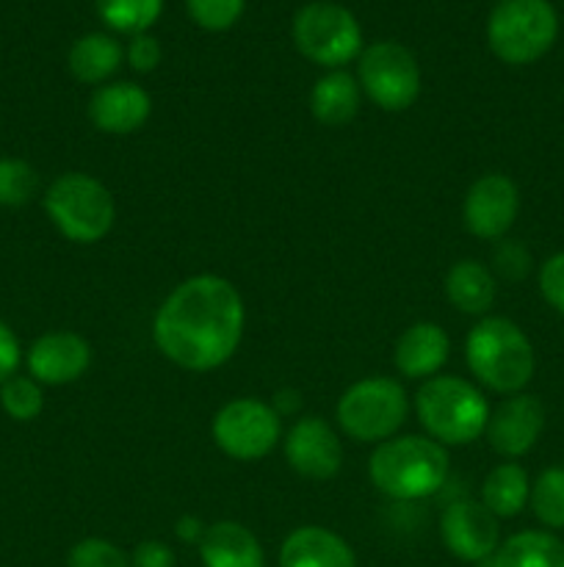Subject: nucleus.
Returning <instances> with one entry per match:
<instances>
[{
    "mask_svg": "<svg viewBox=\"0 0 564 567\" xmlns=\"http://www.w3.org/2000/svg\"><path fill=\"white\" fill-rule=\"evenodd\" d=\"M464 360H468L470 374L481 385L503 396L523 393L536 369L529 336L503 316H484L470 327L468 341H464Z\"/></svg>",
    "mask_w": 564,
    "mask_h": 567,
    "instance_id": "3",
    "label": "nucleus"
},
{
    "mask_svg": "<svg viewBox=\"0 0 564 567\" xmlns=\"http://www.w3.org/2000/svg\"><path fill=\"white\" fill-rule=\"evenodd\" d=\"M540 293L558 316H564V252L551 255L540 266Z\"/></svg>",
    "mask_w": 564,
    "mask_h": 567,
    "instance_id": "31",
    "label": "nucleus"
},
{
    "mask_svg": "<svg viewBox=\"0 0 564 567\" xmlns=\"http://www.w3.org/2000/svg\"><path fill=\"white\" fill-rule=\"evenodd\" d=\"M39 194V172L22 158H0V208H22Z\"/></svg>",
    "mask_w": 564,
    "mask_h": 567,
    "instance_id": "28",
    "label": "nucleus"
},
{
    "mask_svg": "<svg viewBox=\"0 0 564 567\" xmlns=\"http://www.w3.org/2000/svg\"><path fill=\"white\" fill-rule=\"evenodd\" d=\"M20 363H22L20 338L14 336V330H11L6 321H0V385L17 374Z\"/></svg>",
    "mask_w": 564,
    "mask_h": 567,
    "instance_id": "35",
    "label": "nucleus"
},
{
    "mask_svg": "<svg viewBox=\"0 0 564 567\" xmlns=\"http://www.w3.org/2000/svg\"><path fill=\"white\" fill-rule=\"evenodd\" d=\"M199 559L205 567H265L263 546L238 520L210 524L199 543Z\"/></svg>",
    "mask_w": 564,
    "mask_h": 567,
    "instance_id": "19",
    "label": "nucleus"
},
{
    "mask_svg": "<svg viewBox=\"0 0 564 567\" xmlns=\"http://www.w3.org/2000/svg\"><path fill=\"white\" fill-rule=\"evenodd\" d=\"M175 551L164 540H142L130 554V567H175Z\"/></svg>",
    "mask_w": 564,
    "mask_h": 567,
    "instance_id": "34",
    "label": "nucleus"
},
{
    "mask_svg": "<svg viewBox=\"0 0 564 567\" xmlns=\"http://www.w3.org/2000/svg\"><path fill=\"white\" fill-rule=\"evenodd\" d=\"M247 0H186L188 17L205 31H227L243 14Z\"/></svg>",
    "mask_w": 564,
    "mask_h": 567,
    "instance_id": "30",
    "label": "nucleus"
},
{
    "mask_svg": "<svg viewBox=\"0 0 564 567\" xmlns=\"http://www.w3.org/2000/svg\"><path fill=\"white\" fill-rule=\"evenodd\" d=\"M125 50L108 33H86L70 48V72L75 81L103 86L122 66Z\"/></svg>",
    "mask_w": 564,
    "mask_h": 567,
    "instance_id": "22",
    "label": "nucleus"
},
{
    "mask_svg": "<svg viewBox=\"0 0 564 567\" xmlns=\"http://www.w3.org/2000/svg\"><path fill=\"white\" fill-rule=\"evenodd\" d=\"M531 509L545 529H564V468H545L531 482Z\"/></svg>",
    "mask_w": 564,
    "mask_h": 567,
    "instance_id": "26",
    "label": "nucleus"
},
{
    "mask_svg": "<svg viewBox=\"0 0 564 567\" xmlns=\"http://www.w3.org/2000/svg\"><path fill=\"white\" fill-rule=\"evenodd\" d=\"M205 529H208V526H205L199 518H194V515H182V518L175 524V535L180 537L182 543H197V546L202 543Z\"/></svg>",
    "mask_w": 564,
    "mask_h": 567,
    "instance_id": "36",
    "label": "nucleus"
},
{
    "mask_svg": "<svg viewBox=\"0 0 564 567\" xmlns=\"http://www.w3.org/2000/svg\"><path fill=\"white\" fill-rule=\"evenodd\" d=\"M282 452H285L288 465L299 476L313 482L332 480L343 465L341 435L321 415L296 419V424L288 430L285 441H282Z\"/></svg>",
    "mask_w": 564,
    "mask_h": 567,
    "instance_id": "13",
    "label": "nucleus"
},
{
    "mask_svg": "<svg viewBox=\"0 0 564 567\" xmlns=\"http://www.w3.org/2000/svg\"><path fill=\"white\" fill-rule=\"evenodd\" d=\"M558 37V17L551 0H498L487 20V42L503 64L540 61Z\"/></svg>",
    "mask_w": 564,
    "mask_h": 567,
    "instance_id": "6",
    "label": "nucleus"
},
{
    "mask_svg": "<svg viewBox=\"0 0 564 567\" xmlns=\"http://www.w3.org/2000/svg\"><path fill=\"white\" fill-rule=\"evenodd\" d=\"M451 358V338L435 321H415L398 336L393 363L407 380H431Z\"/></svg>",
    "mask_w": 564,
    "mask_h": 567,
    "instance_id": "17",
    "label": "nucleus"
},
{
    "mask_svg": "<svg viewBox=\"0 0 564 567\" xmlns=\"http://www.w3.org/2000/svg\"><path fill=\"white\" fill-rule=\"evenodd\" d=\"M490 563L492 567H564V543L551 532L525 529L506 537Z\"/></svg>",
    "mask_w": 564,
    "mask_h": 567,
    "instance_id": "23",
    "label": "nucleus"
},
{
    "mask_svg": "<svg viewBox=\"0 0 564 567\" xmlns=\"http://www.w3.org/2000/svg\"><path fill=\"white\" fill-rule=\"evenodd\" d=\"M542 430H545V404L531 393H512L495 410H490L484 435L492 452L506 460H518L536 446Z\"/></svg>",
    "mask_w": 564,
    "mask_h": 567,
    "instance_id": "14",
    "label": "nucleus"
},
{
    "mask_svg": "<svg viewBox=\"0 0 564 567\" xmlns=\"http://www.w3.org/2000/svg\"><path fill=\"white\" fill-rule=\"evenodd\" d=\"M213 443L238 463L263 460L282 437V415L260 399H232L213 415Z\"/></svg>",
    "mask_w": 564,
    "mask_h": 567,
    "instance_id": "9",
    "label": "nucleus"
},
{
    "mask_svg": "<svg viewBox=\"0 0 564 567\" xmlns=\"http://www.w3.org/2000/svg\"><path fill=\"white\" fill-rule=\"evenodd\" d=\"M495 269L501 271L506 280H523L531 269V255L523 244L518 241H498L495 247Z\"/></svg>",
    "mask_w": 564,
    "mask_h": 567,
    "instance_id": "32",
    "label": "nucleus"
},
{
    "mask_svg": "<svg viewBox=\"0 0 564 567\" xmlns=\"http://www.w3.org/2000/svg\"><path fill=\"white\" fill-rule=\"evenodd\" d=\"M531 496V480L525 474L523 465L518 463H501L487 474L484 485H481L479 502L495 515L498 520L514 518L525 509Z\"/></svg>",
    "mask_w": 564,
    "mask_h": 567,
    "instance_id": "24",
    "label": "nucleus"
},
{
    "mask_svg": "<svg viewBox=\"0 0 564 567\" xmlns=\"http://www.w3.org/2000/svg\"><path fill=\"white\" fill-rule=\"evenodd\" d=\"M0 408L6 410L9 419L20 421V424L39 419L44 410L42 385H39L31 374H14L11 380H6L3 385H0Z\"/></svg>",
    "mask_w": 564,
    "mask_h": 567,
    "instance_id": "27",
    "label": "nucleus"
},
{
    "mask_svg": "<svg viewBox=\"0 0 564 567\" xmlns=\"http://www.w3.org/2000/svg\"><path fill=\"white\" fill-rule=\"evenodd\" d=\"M440 535L459 563H487L501 546L498 518L476 498H462L442 509Z\"/></svg>",
    "mask_w": 564,
    "mask_h": 567,
    "instance_id": "12",
    "label": "nucleus"
},
{
    "mask_svg": "<svg viewBox=\"0 0 564 567\" xmlns=\"http://www.w3.org/2000/svg\"><path fill=\"white\" fill-rule=\"evenodd\" d=\"M446 297L459 313L484 319L492 305H495L498 280L490 266H484L481 260H457L446 275Z\"/></svg>",
    "mask_w": 564,
    "mask_h": 567,
    "instance_id": "20",
    "label": "nucleus"
},
{
    "mask_svg": "<svg viewBox=\"0 0 564 567\" xmlns=\"http://www.w3.org/2000/svg\"><path fill=\"white\" fill-rule=\"evenodd\" d=\"M153 114V97L147 89L133 81L103 83L94 89L88 100V120L100 133L108 136H127L144 127Z\"/></svg>",
    "mask_w": 564,
    "mask_h": 567,
    "instance_id": "16",
    "label": "nucleus"
},
{
    "mask_svg": "<svg viewBox=\"0 0 564 567\" xmlns=\"http://www.w3.org/2000/svg\"><path fill=\"white\" fill-rule=\"evenodd\" d=\"M44 214L55 230L72 244H97L116 221V203L105 183L86 172H66L55 177L42 197Z\"/></svg>",
    "mask_w": 564,
    "mask_h": 567,
    "instance_id": "5",
    "label": "nucleus"
},
{
    "mask_svg": "<svg viewBox=\"0 0 564 567\" xmlns=\"http://www.w3.org/2000/svg\"><path fill=\"white\" fill-rule=\"evenodd\" d=\"M164 11V0H97V14L111 31L147 33Z\"/></svg>",
    "mask_w": 564,
    "mask_h": 567,
    "instance_id": "25",
    "label": "nucleus"
},
{
    "mask_svg": "<svg viewBox=\"0 0 564 567\" xmlns=\"http://www.w3.org/2000/svg\"><path fill=\"white\" fill-rule=\"evenodd\" d=\"M28 374L39 385H70L92 365V347L72 330H53L39 336L28 349Z\"/></svg>",
    "mask_w": 564,
    "mask_h": 567,
    "instance_id": "15",
    "label": "nucleus"
},
{
    "mask_svg": "<svg viewBox=\"0 0 564 567\" xmlns=\"http://www.w3.org/2000/svg\"><path fill=\"white\" fill-rule=\"evenodd\" d=\"M66 567H130V557L105 537H86L70 548Z\"/></svg>",
    "mask_w": 564,
    "mask_h": 567,
    "instance_id": "29",
    "label": "nucleus"
},
{
    "mask_svg": "<svg viewBox=\"0 0 564 567\" xmlns=\"http://www.w3.org/2000/svg\"><path fill=\"white\" fill-rule=\"evenodd\" d=\"M247 324L243 297L227 277L194 275L158 305L153 341L177 369L213 371L238 352Z\"/></svg>",
    "mask_w": 564,
    "mask_h": 567,
    "instance_id": "1",
    "label": "nucleus"
},
{
    "mask_svg": "<svg viewBox=\"0 0 564 567\" xmlns=\"http://www.w3.org/2000/svg\"><path fill=\"white\" fill-rule=\"evenodd\" d=\"M293 42L313 64L341 70L343 64L363 53V28L346 6L307 3L293 17Z\"/></svg>",
    "mask_w": 564,
    "mask_h": 567,
    "instance_id": "8",
    "label": "nucleus"
},
{
    "mask_svg": "<svg viewBox=\"0 0 564 567\" xmlns=\"http://www.w3.org/2000/svg\"><path fill=\"white\" fill-rule=\"evenodd\" d=\"M359 89L382 111H407L420 94V66L398 42H374L359 53Z\"/></svg>",
    "mask_w": 564,
    "mask_h": 567,
    "instance_id": "10",
    "label": "nucleus"
},
{
    "mask_svg": "<svg viewBox=\"0 0 564 567\" xmlns=\"http://www.w3.org/2000/svg\"><path fill=\"white\" fill-rule=\"evenodd\" d=\"M160 55H164V50L153 33H136L127 44V64L136 72H153L160 64Z\"/></svg>",
    "mask_w": 564,
    "mask_h": 567,
    "instance_id": "33",
    "label": "nucleus"
},
{
    "mask_svg": "<svg viewBox=\"0 0 564 567\" xmlns=\"http://www.w3.org/2000/svg\"><path fill=\"white\" fill-rule=\"evenodd\" d=\"M359 103H363V89L346 70H330L315 81L310 92V111L326 127L348 125L359 114Z\"/></svg>",
    "mask_w": 564,
    "mask_h": 567,
    "instance_id": "21",
    "label": "nucleus"
},
{
    "mask_svg": "<svg viewBox=\"0 0 564 567\" xmlns=\"http://www.w3.org/2000/svg\"><path fill=\"white\" fill-rule=\"evenodd\" d=\"M520 214L518 183L501 172L481 175L468 188L462 203V221L470 236L481 241H501L512 230Z\"/></svg>",
    "mask_w": 564,
    "mask_h": 567,
    "instance_id": "11",
    "label": "nucleus"
},
{
    "mask_svg": "<svg viewBox=\"0 0 564 567\" xmlns=\"http://www.w3.org/2000/svg\"><path fill=\"white\" fill-rule=\"evenodd\" d=\"M415 413L426 435L440 446H470L490 421V404L473 382L462 377L437 374L415 393Z\"/></svg>",
    "mask_w": 564,
    "mask_h": 567,
    "instance_id": "4",
    "label": "nucleus"
},
{
    "mask_svg": "<svg viewBox=\"0 0 564 567\" xmlns=\"http://www.w3.org/2000/svg\"><path fill=\"white\" fill-rule=\"evenodd\" d=\"M280 567H357V557L337 532L299 526L282 543Z\"/></svg>",
    "mask_w": 564,
    "mask_h": 567,
    "instance_id": "18",
    "label": "nucleus"
},
{
    "mask_svg": "<svg viewBox=\"0 0 564 567\" xmlns=\"http://www.w3.org/2000/svg\"><path fill=\"white\" fill-rule=\"evenodd\" d=\"M335 415L343 435L379 446L396 437L407 421L409 393L393 377H365L343 391Z\"/></svg>",
    "mask_w": 564,
    "mask_h": 567,
    "instance_id": "7",
    "label": "nucleus"
},
{
    "mask_svg": "<svg viewBox=\"0 0 564 567\" xmlns=\"http://www.w3.org/2000/svg\"><path fill=\"white\" fill-rule=\"evenodd\" d=\"M448 452L429 435H401L379 443L368 460L370 485L393 502H420L446 485Z\"/></svg>",
    "mask_w": 564,
    "mask_h": 567,
    "instance_id": "2",
    "label": "nucleus"
}]
</instances>
